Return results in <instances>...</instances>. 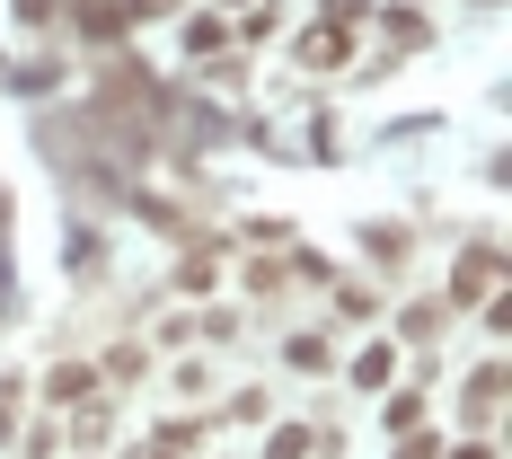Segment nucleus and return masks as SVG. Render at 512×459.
<instances>
[{
  "label": "nucleus",
  "instance_id": "6ab92c4d",
  "mask_svg": "<svg viewBox=\"0 0 512 459\" xmlns=\"http://www.w3.org/2000/svg\"><path fill=\"white\" fill-rule=\"evenodd\" d=\"M398 459H442V442H433V433H407V442H398Z\"/></svg>",
  "mask_w": 512,
  "mask_h": 459
},
{
  "label": "nucleus",
  "instance_id": "b1692460",
  "mask_svg": "<svg viewBox=\"0 0 512 459\" xmlns=\"http://www.w3.org/2000/svg\"><path fill=\"white\" fill-rule=\"evenodd\" d=\"M230 9H239V0H230Z\"/></svg>",
  "mask_w": 512,
  "mask_h": 459
},
{
  "label": "nucleus",
  "instance_id": "9d476101",
  "mask_svg": "<svg viewBox=\"0 0 512 459\" xmlns=\"http://www.w3.org/2000/svg\"><path fill=\"white\" fill-rule=\"evenodd\" d=\"M389 371H398V362H389V345H371V354L354 362V389H380V380H389Z\"/></svg>",
  "mask_w": 512,
  "mask_h": 459
},
{
  "label": "nucleus",
  "instance_id": "a211bd4d",
  "mask_svg": "<svg viewBox=\"0 0 512 459\" xmlns=\"http://www.w3.org/2000/svg\"><path fill=\"white\" fill-rule=\"evenodd\" d=\"M327 18H336V27H362V18H371V0H327Z\"/></svg>",
  "mask_w": 512,
  "mask_h": 459
},
{
  "label": "nucleus",
  "instance_id": "6e6552de",
  "mask_svg": "<svg viewBox=\"0 0 512 459\" xmlns=\"http://www.w3.org/2000/svg\"><path fill=\"white\" fill-rule=\"evenodd\" d=\"M292 362H301V371H327V362H336V345L309 327V336H292Z\"/></svg>",
  "mask_w": 512,
  "mask_h": 459
},
{
  "label": "nucleus",
  "instance_id": "412c9836",
  "mask_svg": "<svg viewBox=\"0 0 512 459\" xmlns=\"http://www.w3.org/2000/svg\"><path fill=\"white\" fill-rule=\"evenodd\" d=\"M177 0H124V18H168Z\"/></svg>",
  "mask_w": 512,
  "mask_h": 459
},
{
  "label": "nucleus",
  "instance_id": "ddd939ff",
  "mask_svg": "<svg viewBox=\"0 0 512 459\" xmlns=\"http://www.w3.org/2000/svg\"><path fill=\"white\" fill-rule=\"evenodd\" d=\"M177 292H212V256H204V248L177 265Z\"/></svg>",
  "mask_w": 512,
  "mask_h": 459
},
{
  "label": "nucleus",
  "instance_id": "4468645a",
  "mask_svg": "<svg viewBox=\"0 0 512 459\" xmlns=\"http://www.w3.org/2000/svg\"><path fill=\"white\" fill-rule=\"evenodd\" d=\"M98 265H106V248L89 239V230H71V274H98Z\"/></svg>",
  "mask_w": 512,
  "mask_h": 459
},
{
  "label": "nucleus",
  "instance_id": "aec40b11",
  "mask_svg": "<svg viewBox=\"0 0 512 459\" xmlns=\"http://www.w3.org/2000/svg\"><path fill=\"white\" fill-rule=\"evenodd\" d=\"M9 407H18V371L0 380V442H9Z\"/></svg>",
  "mask_w": 512,
  "mask_h": 459
},
{
  "label": "nucleus",
  "instance_id": "5701e85b",
  "mask_svg": "<svg viewBox=\"0 0 512 459\" xmlns=\"http://www.w3.org/2000/svg\"><path fill=\"white\" fill-rule=\"evenodd\" d=\"M133 459H177V451H168V442H142V451H133Z\"/></svg>",
  "mask_w": 512,
  "mask_h": 459
},
{
  "label": "nucleus",
  "instance_id": "0eeeda50",
  "mask_svg": "<svg viewBox=\"0 0 512 459\" xmlns=\"http://www.w3.org/2000/svg\"><path fill=\"white\" fill-rule=\"evenodd\" d=\"M380 27H389V45H424V18H415V9H380Z\"/></svg>",
  "mask_w": 512,
  "mask_h": 459
},
{
  "label": "nucleus",
  "instance_id": "1a4fd4ad",
  "mask_svg": "<svg viewBox=\"0 0 512 459\" xmlns=\"http://www.w3.org/2000/svg\"><path fill=\"white\" fill-rule=\"evenodd\" d=\"M362 248L380 256V265H398V256H407V230H380V221H371V230H362Z\"/></svg>",
  "mask_w": 512,
  "mask_h": 459
},
{
  "label": "nucleus",
  "instance_id": "20e7f679",
  "mask_svg": "<svg viewBox=\"0 0 512 459\" xmlns=\"http://www.w3.org/2000/svg\"><path fill=\"white\" fill-rule=\"evenodd\" d=\"M80 36H89V45H115V36H124V9H115V0H80Z\"/></svg>",
  "mask_w": 512,
  "mask_h": 459
},
{
  "label": "nucleus",
  "instance_id": "dca6fc26",
  "mask_svg": "<svg viewBox=\"0 0 512 459\" xmlns=\"http://www.w3.org/2000/svg\"><path fill=\"white\" fill-rule=\"evenodd\" d=\"M9 80H18V89H53V80H62V62H18Z\"/></svg>",
  "mask_w": 512,
  "mask_h": 459
},
{
  "label": "nucleus",
  "instance_id": "2eb2a0df",
  "mask_svg": "<svg viewBox=\"0 0 512 459\" xmlns=\"http://www.w3.org/2000/svg\"><path fill=\"white\" fill-rule=\"evenodd\" d=\"M442 318H451V301H415V309H407V336H433Z\"/></svg>",
  "mask_w": 512,
  "mask_h": 459
},
{
  "label": "nucleus",
  "instance_id": "9b49d317",
  "mask_svg": "<svg viewBox=\"0 0 512 459\" xmlns=\"http://www.w3.org/2000/svg\"><path fill=\"white\" fill-rule=\"evenodd\" d=\"M186 45H195V53H230V27H221V18H195Z\"/></svg>",
  "mask_w": 512,
  "mask_h": 459
},
{
  "label": "nucleus",
  "instance_id": "f257e3e1",
  "mask_svg": "<svg viewBox=\"0 0 512 459\" xmlns=\"http://www.w3.org/2000/svg\"><path fill=\"white\" fill-rule=\"evenodd\" d=\"M495 274H504V256H495V239H477V248H468L460 265H451V292H442V301H451V309H460V301H477V292H486Z\"/></svg>",
  "mask_w": 512,
  "mask_h": 459
},
{
  "label": "nucleus",
  "instance_id": "f3484780",
  "mask_svg": "<svg viewBox=\"0 0 512 459\" xmlns=\"http://www.w3.org/2000/svg\"><path fill=\"white\" fill-rule=\"evenodd\" d=\"M265 407H274L265 389H239V398H230V407H221V415H239V424H256V415H265Z\"/></svg>",
  "mask_w": 512,
  "mask_h": 459
},
{
  "label": "nucleus",
  "instance_id": "f03ea898",
  "mask_svg": "<svg viewBox=\"0 0 512 459\" xmlns=\"http://www.w3.org/2000/svg\"><path fill=\"white\" fill-rule=\"evenodd\" d=\"M345 53H354V27L318 18V27L301 36V53H292V62H301V71H345Z\"/></svg>",
  "mask_w": 512,
  "mask_h": 459
},
{
  "label": "nucleus",
  "instance_id": "7ed1b4c3",
  "mask_svg": "<svg viewBox=\"0 0 512 459\" xmlns=\"http://www.w3.org/2000/svg\"><path fill=\"white\" fill-rule=\"evenodd\" d=\"M460 415H468V424H495V415H504V362H477V371H468Z\"/></svg>",
  "mask_w": 512,
  "mask_h": 459
},
{
  "label": "nucleus",
  "instance_id": "423d86ee",
  "mask_svg": "<svg viewBox=\"0 0 512 459\" xmlns=\"http://www.w3.org/2000/svg\"><path fill=\"white\" fill-rule=\"evenodd\" d=\"M380 424H389V433H415V424H424V398H415V389H398V398L380 407Z\"/></svg>",
  "mask_w": 512,
  "mask_h": 459
},
{
  "label": "nucleus",
  "instance_id": "39448f33",
  "mask_svg": "<svg viewBox=\"0 0 512 459\" xmlns=\"http://www.w3.org/2000/svg\"><path fill=\"white\" fill-rule=\"evenodd\" d=\"M89 389H98V371H89V362H62V371L45 380V398H62V407H71V398H89Z\"/></svg>",
  "mask_w": 512,
  "mask_h": 459
},
{
  "label": "nucleus",
  "instance_id": "f8f14e48",
  "mask_svg": "<svg viewBox=\"0 0 512 459\" xmlns=\"http://www.w3.org/2000/svg\"><path fill=\"white\" fill-rule=\"evenodd\" d=\"M265 459H309V424H283V433L265 442Z\"/></svg>",
  "mask_w": 512,
  "mask_h": 459
},
{
  "label": "nucleus",
  "instance_id": "4be33fe9",
  "mask_svg": "<svg viewBox=\"0 0 512 459\" xmlns=\"http://www.w3.org/2000/svg\"><path fill=\"white\" fill-rule=\"evenodd\" d=\"M451 459H495V451H486V442H460V451H451Z\"/></svg>",
  "mask_w": 512,
  "mask_h": 459
}]
</instances>
